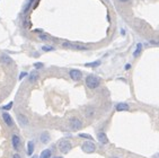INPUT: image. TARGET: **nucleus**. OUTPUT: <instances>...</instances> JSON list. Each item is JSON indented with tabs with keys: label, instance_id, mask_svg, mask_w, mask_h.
<instances>
[{
	"label": "nucleus",
	"instance_id": "f257e3e1",
	"mask_svg": "<svg viewBox=\"0 0 159 158\" xmlns=\"http://www.w3.org/2000/svg\"><path fill=\"white\" fill-rule=\"evenodd\" d=\"M58 149L60 150L61 154L66 155V154H68L71 149H72V143H71L70 140L63 138V139H61V140L58 141Z\"/></svg>",
	"mask_w": 159,
	"mask_h": 158
},
{
	"label": "nucleus",
	"instance_id": "f03ea898",
	"mask_svg": "<svg viewBox=\"0 0 159 158\" xmlns=\"http://www.w3.org/2000/svg\"><path fill=\"white\" fill-rule=\"evenodd\" d=\"M100 85V79L94 75H89L86 77V86L89 89H96L99 87Z\"/></svg>",
	"mask_w": 159,
	"mask_h": 158
},
{
	"label": "nucleus",
	"instance_id": "7ed1b4c3",
	"mask_svg": "<svg viewBox=\"0 0 159 158\" xmlns=\"http://www.w3.org/2000/svg\"><path fill=\"white\" fill-rule=\"evenodd\" d=\"M68 124H69V128L72 131H78V130H80L82 128V121L80 119L76 118V116H72V118L69 119Z\"/></svg>",
	"mask_w": 159,
	"mask_h": 158
},
{
	"label": "nucleus",
	"instance_id": "20e7f679",
	"mask_svg": "<svg viewBox=\"0 0 159 158\" xmlns=\"http://www.w3.org/2000/svg\"><path fill=\"white\" fill-rule=\"evenodd\" d=\"M81 149L86 154H92V152L96 151V146H95V143L92 142V141L87 140V141H85L81 145Z\"/></svg>",
	"mask_w": 159,
	"mask_h": 158
},
{
	"label": "nucleus",
	"instance_id": "39448f33",
	"mask_svg": "<svg viewBox=\"0 0 159 158\" xmlns=\"http://www.w3.org/2000/svg\"><path fill=\"white\" fill-rule=\"evenodd\" d=\"M69 76H70V78L72 80L79 81L82 78V72L78 69H71L70 71H69Z\"/></svg>",
	"mask_w": 159,
	"mask_h": 158
},
{
	"label": "nucleus",
	"instance_id": "423d86ee",
	"mask_svg": "<svg viewBox=\"0 0 159 158\" xmlns=\"http://www.w3.org/2000/svg\"><path fill=\"white\" fill-rule=\"evenodd\" d=\"M11 145H13V148H14L16 151H18L19 149H20L22 141H20V138H19L17 134H15V133L11 136Z\"/></svg>",
	"mask_w": 159,
	"mask_h": 158
},
{
	"label": "nucleus",
	"instance_id": "0eeeda50",
	"mask_svg": "<svg viewBox=\"0 0 159 158\" xmlns=\"http://www.w3.org/2000/svg\"><path fill=\"white\" fill-rule=\"evenodd\" d=\"M2 120H4V122L6 123L7 127H13V125H14V120H13V118H11L10 115H9V113H7V112H4V113H2Z\"/></svg>",
	"mask_w": 159,
	"mask_h": 158
},
{
	"label": "nucleus",
	"instance_id": "6e6552de",
	"mask_svg": "<svg viewBox=\"0 0 159 158\" xmlns=\"http://www.w3.org/2000/svg\"><path fill=\"white\" fill-rule=\"evenodd\" d=\"M50 140H51V136H50V133H49L48 131H43V132L40 134V141H41L43 145L49 143Z\"/></svg>",
	"mask_w": 159,
	"mask_h": 158
},
{
	"label": "nucleus",
	"instance_id": "1a4fd4ad",
	"mask_svg": "<svg viewBox=\"0 0 159 158\" xmlns=\"http://www.w3.org/2000/svg\"><path fill=\"white\" fill-rule=\"evenodd\" d=\"M97 139H98V141H99L100 143H103V145H106V143L110 142V140H108L107 136H106V133L105 132L97 133Z\"/></svg>",
	"mask_w": 159,
	"mask_h": 158
},
{
	"label": "nucleus",
	"instance_id": "9d476101",
	"mask_svg": "<svg viewBox=\"0 0 159 158\" xmlns=\"http://www.w3.org/2000/svg\"><path fill=\"white\" fill-rule=\"evenodd\" d=\"M17 119H18L20 125H23V127L28 125V119H27V116H25L24 114H18V115H17Z\"/></svg>",
	"mask_w": 159,
	"mask_h": 158
},
{
	"label": "nucleus",
	"instance_id": "9b49d317",
	"mask_svg": "<svg viewBox=\"0 0 159 158\" xmlns=\"http://www.w3.org/2000/svg\"><path fill=\"white\" fill-rule=\"evenodd\" d=\"M116 111L117 112H123V111H129L130 110V106L128 105L126 103H118L117 105H116Z\"/></svg>",
	"mask_w": 159,
	"mask_h": 158
},
{
	"label": "nucleus",
	"instance_id": "f8f14e48",
	"mask_svg": "<svg viewBox=\"0 0 159 158\" xmlns=\"http://www.w3.org/2000/svg\"><path fill=\"white\" fill-rule=\"evenodd\" d=\"M0 61H1V63H5V64H11V63H13V59L7 54L1 55V57H0Z\"/></svg>",
	"mask_w": 159,
	"mask_h": 158
},
{
	"label": "nucleus",
	"instance_id": "ddd939ff",
	"mask_svg": "<svg viewBox=\"0 0 159 158\" xmlns=\"http://www.w3.org/2000/svg\"><path fill=\"white\" fill-rule=\"evenodd\" d=\"M52 157V151L50 149H44L41 151V155L38 156V158H51Z\"/></svg>",
	"mask_w": 159,
	"mask_h": 158
},
{
	"label": "nucleus",
	"instance_id": "4468645a",
	"mask_svg": "<svg viewBox=\"0 0 159 158\" xmlns=\"http://www.w3.org/2000/svg\"><path fill=\"white\" fill-rule=\"evenodd\" d=\"M34 149H35V145H34L33 141H28L27 142V154L32 156L34 152Z\"/></svg>",
	"mask_w": 159,
	"mask_h": 158
},
{
	"label": "nucleus",
	"instance_id": "2eb2a0df",
	"mask_svg": "<svg viewBox=\"0 0 159 158\" xmlns=\"http://www.w3.org/2000/svg\"><path fill=\"white\" fill-rule=\"evenodd\" d=\"M37 79H38V74H37L36 71L31 72V75H30V83H35V81H37Z\"/></svg>",
	"mask_w": 159,
	"mask_h": 158
},
{
	"label": "nucleus",
	"instance_id": "dca6fc26",
	"mask_svg": "<svg viewBox=\"0 0 159 158\" xmlns=\"http://www.w3.org/2000/svg\"><path fill=\"white\" fill-rule=\"evenodd\" d=\"M85 114H86V116H87V118H92V116H94V114H95V110H94L92 107H88V108L86 110Z\"/></svg>",
	"mask_w": 159,
	"mask_h": 158
},
{
	"label": "nucleus",
	"instance_id": "f3484780",
	"mask_svg": "<svg viewBox=\"0 0 159 158\" xmlns=\"http://www.w3.org/2000/svg\"><path fill=\"white\" fill-rule=\"evenodd\" d=\"M141 51H142V44H141V43H138V44H137V49H136V51L133 52V57H136V58H137L138 55L141 53Z\"/></svg>",
	"mask_w": 159,
	"mask_h": 158
},
{
	"label": "nucleus",
	"instance_id": "a211bd4d",
	"mask_svg": "<svg viewBox=\"0 0 159 158\" xmlns=\"http://www.w3.org/2000/svg\"><path fill=\"white\" fill-rule=\"evenodd\" d=\"M78 136L80 137V138H84V139H87V140H89V141H92V137L90 136V134H88V133H79Z\"/></svg>",
	"mask_w": 159,
	"mask_h": 158
},
{
	"label": "nucleus",
	"instance_id": "6ab92c4d",
	"mask_svg": "<svg viewBox=\"0 0 159 158\" xmlns=\"http://www.w3.org/2000/svg\"><path fill=\"white\" fill-rule=\"evenodd\" d=\"M99 64H100V61H99V60H97V61H94V62L86 63L85 66L86 67H92V68H95V67H98Z\"/></svg>",
	"mask_w": 159,
	"mask_h": 158
},
{
	"label": "nucleus",
	"instance_id": "aec40b11",
	"mask_svg": "<svg viewBox=\"0 0 159 158\" xmlns=\"http://www.w3.org/2000/svg\"><path fill=\"white\" fill-rule=\"evenodd\" d=\"M33 1L34 0H30L27 4H26V6H25V8H24V13H27L28 11V9H30V7L32 6V4H33Z\"/></svg>",
	"mask_w": 159,
	"mask_h": 158
},
{
	"label": "nucleus",
	"instance_id": "412c9836",
	"mask_svg": "<svg viewBox=\"0 0 159 158\" xmlns=\"http://www.w3.org/2000/svg\"><path fill=\"white\" fill-rule=\"evenodd\" d=\"M11 107H13V102H10V103H8L7 105H5V106H2L1 108H2L4 111H9V110L11 108Z\"/></svg>",
	"mask_w": 159,
	"mask_h": 158
},
{
	"label": "nucleus",
	"instance_id": "4be33fe9",
	"mask_svg": "<svg viewBox=\"0 0 159 158\" xmlns=\"http://www.w3.org/2000/svg\"><path fill=\"white\" fill-rule=\"evenodd\" d=\"M42 50L45 52H49V51H54V48L53 46H42Z\"/></svg>",
	"mask_w": 159,
	"mask_h": 158
},
{
	"label": "nucleus",
	"instance_id": "5701e85b",
	"mask_svg": "<svg viewBox=\"0 0 159 158\" xmlns=\"http://www.w3.org/2000/svg\"><path fill=\"white\" fill-rule=\"evenodd\" d=\"M43 66H44V64H43V63H42V62H36V63H35V64H34V67H35L36 69H40V68H43Z\"/></svg>",
	"mask_w": 159,
	"mask_h": 158
},
{
	"label": "nucleus",
	"instance_id": "b1692460",
	"mask_svg": "<svg viewBox=\"0 0 159 158\" xmlns=\"http://www.w3.org/2000/svg\"><path fill=\"white\" fill-rule=\"evenodd\" d=\"M40 39H41V40H43V41H46L48 40V36H46V35H44V34H41V35H40Z\"/></svg>",
	"mask_w": 159,
	"mask_h": 158
},
{
	"label": "nucleus",
	"instance_id": "393cba45",
	"mask_svg": "<svg viewBox=\"0 0 159 158\" xmlns=\"http://www.w3.org/2000/svg\"><path fill=\"white\" fill-rule=\"evenodd\" d=\"M25 76H27V72H22L19 76V79H23V77H25Z\"/></svg>",
	"mask_w": 159,
	"mask_h": 158
},
{
	"label": "nucleus",
	"instance_id": "a878e982",
	"mask_svg": "<svg viewBox=\"0 0 159 158\" xmlns=\"http://www.w3.org/2000/svg\"><path fill=\"white\" fill-rule=\"evenodd\" d=\"M11 158H22V157H20V155L19 154H14Z\"/></svg>",
	"mask_w": 159,
	"mask_h": 158
},
{
	"label": "nucleus",
	"instance_id": "bb28decb",
	"mask_svg": "<svg viewBox=\"0 0 159 158\" xmlns=\"http://www.w3.org/2000/svg\"><path fill=\"white\" fill-rule=\"evenodd\" d=\"M52 158H63L62 156H54V157H52Z\"/></svg>",
	"mask_w": 159,
	"mask_h": 158
},
{
	"label": "nucleus",
	"instance_id": "cd10ccee",
	"mask_svg": "<svg viewBox=\"0 0 159 158\" xmlns=\"http://www.w3.org/2000/svg\"><path fill=\"white\" fill-rule=\"evenodd\" d=\"M130 67H131V66H130V64H126L125 69H130Z\"/></svg>",
	"mask_w": 159,
	"mask_h": 158
},
{
	"label": "nucleus",
	"instance_id": "c85d7f7f",
	"mask_svg": "<svg viewBox=\"0 0 159 158\" xmlns=\"http://www.w3.org/2000/svg\"><path fill=\"white\" fill-rule=\"evenodd\" d=\"M120 1H122V2H126V1H129V0H120Z\"/></svg>",
	"mask_w": 159,
	"mask_h": 158
},
{
	"label": "nucleus",
	"instance_id": "c756f323",
	"mask_svg": "<svg viewBox=\"0 0 159 158\" xmlns=\"http://www.w3.org/2000/svg\"><path fill=\"white\" fill-rule=\"evenodd\" d=\"M31 158H38V156H33V157H31Z\"/></svg>",
	"mask_w": 159,
	"mask_h": 158
},
{
	"label": "nucleus",
	"instance_id": "7c9ffc66",
	"mask_svg": "<svg viewBox=\"0 0 159 158\" xmlns=\"http://www.w3.org/2000/svg\"><path fill=\"white\" fill-rule=\"evenodd\" d=\"M110 158H120V157H116V156H113V157H110Z\"/></svg>",
	"mask_w": 159,
	"mask_h": 158
}]
</instances>
